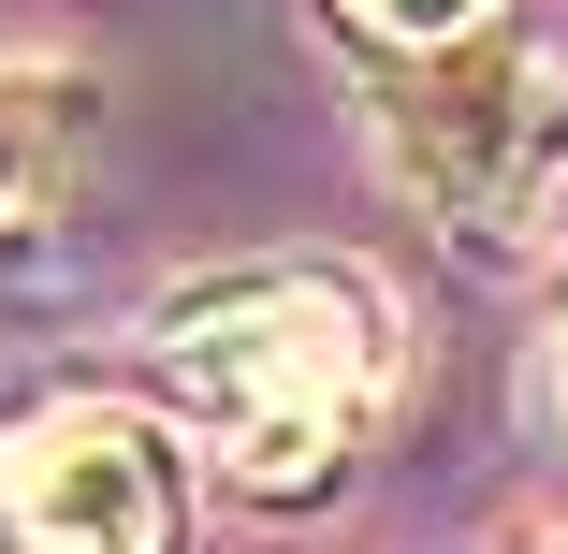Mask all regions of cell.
Segmentation results:
<instances>
[{
  "label": "cell",
  "instance_id": "cell-3",
  "mask_svg": "<svg viewBox=\"0 0 568 554\" xmlns=\"http://www.w3.org/2000/svg\"><path fill=\"white\" fill-rule=\"evenodd\" d=\"M190 482L132 409H30L0 437V554H175Z\"/></svg>",
  "mask_w": 568,
  "mask_h": 554
},
{
  "label": "cell",
  "instance_id": "cell-5",
  "mask_svg": "<svg viewBox=\"0 0 568 554\" xmlns=\"http://www.w3.org/2000/svg\"><path fill=\"white\" fill-rule=\"evenodd\" d=\"M351 16H365L379 44H408V59H452V44L496 30V0H351Z\"/></svg>",
  "mask_w": 568,
  "mask_h": 554
},
{
  "label": "cell",
  "instance_id": "cell-6",
  "mask_svg": "<svg viewBox=\"0 0 568 554\" xmlns=\"http://www.w3.org/2000/svg\"><path fill=\"white\" fill-rule=\"evenodd\" d=\"M554 380H568V351H554Z\"/></svg>",
  "mask_w": 568,
  "mask_h": 554
},
{
  "label": "cell",
  "instance_id": "cell-1",
  "mask_svg": "<svg viewBox=\"0 0 568 554\" xmlns=\"http://www.w3.org/2000/svg\"><path fill=\"white\" fill-rule=\"evenodd\" d=\"M161 380L248 496H321L394 394V306L351 263H248L161 306Z\"/></svg>",
  "mask_w": 568,
  "mask_h": 554
},
{
  "label": "cell",
  "instance_id": "cell-4",
  "mask_svg": "<svg viewBox=\"0 0 568 554\" xmlns=\"http://www.w3.org/2000/svg\"><path fill=\"white\" fill-rule=\"evenodd\" d=\"M73 132H88V88L73 73H0V219H30L73 175Z\"/></svg>",
  "mask_w": 568,
  "mask_h": 554
},
{
  "label": "cell",
  "instance_id": "cell-2",
  "mask_svg": "<svg viewBox=\"0 0 568 554\" xmlns=\"http://www.w3.org/2000/svg\"><path fill=\"white\" fill-rule=\"evenodd\" d=\"M379 147H394L408 204H437L481 249L568 234V73L554 59H510V44L408 59L379 88Z\"/></svg>",
  "mask_w": 568,
  "mask_h": 554
}]
</instances>
